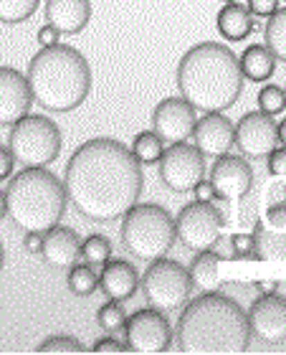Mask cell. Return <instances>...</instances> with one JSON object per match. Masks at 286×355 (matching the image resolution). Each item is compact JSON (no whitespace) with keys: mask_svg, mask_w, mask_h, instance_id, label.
Here are the masks:
<instances>
[{"mask_svg":"<svg viewBox=\"0 0 286 355\" xmlns=\"http://www.w3.org/2000/svg\"><path fill=\"white\" fill-rule=\"evenodd\" d=\"M44 15L61 36H76L89 26L91 0H46Z\"/></svg>","mask_w":286,"mask_h":355,"instance_id":"obj_18","label":"cell"},{"mask_svg":"<svg viewBox=\"0 0 286 355\" xmlns=\"http://www.w3.org/2000/svg\"><path fill=\"white\" fill-rule=\"evenodd\" d=\"M142 292L150 307L162 312L183 310L185 302L190 300L193 282L188 274V266L175 259H154L142 274Z\"/></svg>","mask_w":286,"mask_h":355,"instance_id":"obj_8","label":"cell"},{"mask_svg":"<svg viewBox=\"0 0 286 355\" xmlns=\"http://www.w3.org/2000/svg\"><path fill=\"white\" fill-rule=\"evenodd\" d=\"M276 132H279V142H284V148H286V117L276 125Z\"/></svg>","mask_w":286,"mask_h":355,"instance_id":"obj_43","label":"cell"},{"mask_svg":"<svg viewBox=\"0 0 286 355\" xmlns=\"http://www.w3.org/2000/svg\"><path fill=\"white\" fill-rule=\"evenodd\" d=\"M36 353H87V345L71 335H53L48 340L38 343Z\"/></svg>","mask_w":286,"mask_h":355,"instance_id":"obj_34","label":"cell"},{"mask_svg":"<svg viewBox=\"0 0 286 355\" xmlns=\"http://www.w3.org/2000/svg\"><path fill=\"white\" fill-rule=\"evenodd\" d=\"M81 261H87V264L96 266V269H102L107 261L111 259V241L102 234H91L81 241Z\"/></svg>","mask_w":286,"mask_h":355,"instance_id":"obj_29","label":"cell"},{"mask_svg":"<svg viewBox=\"0 0 286 355\" xmlns=\"http://www.w3.org/2000/svg\"><path fill=\"white\" fill-rule=\"evenodd\" d=\"M33 104L28 79L13 67H0V125L10 127L26 117Z\"/></svg>","mask_w":286,"mask_h":355,"instance_id":"obj_16","label":"cell"},{"mask_svg":"<svg viewBox=\"0 0 286 355\" xmlns=\"http://www.w3.org/2000/svg\"><path fill=\"white\" fill-rule=\"evenodd\" d=\"M246 315H249L253 338L269 343V345H279L286 340V297L276 295V292L256 297Z\"/></svg>","mask_w":286,"mask_h":355,"instance_id":"obj_13","label":"cell"},{"mask_svg":"<svg viewBox=\"0 0 286 355\" xmlns=\"http://www.w3.org/2000/svg\"><path fill=\"white\" fill-rule=\"evenodd\" d=\"M258 239V249H261V257L264 259H286V231H269L261 221H256V229H253Z\"/></svg>","mask_w":286,"mask_h":355,"instance_id":"obj_28","label":"cell"},{"mask_svg":"<svg viewBox=\"0 0 286 355\" xmlns=\"http://www.w3.org/2000/svg\"><path fill=\"white\" fill-rule=\"evenodd\" d=\"M122 246L140 261H154L168 257V252L175 244V218L168 208L157 203H134L122 216L119 229Z\"/></svg>","mask_w":286,"mask_h":355,"instance_id":"obj_6","label":"cell"},{"mask_svg":"<svg viewBox=\"0 0 286 355\" xmlns=\"http://www.w3.org/2000/svg\"><path fill=\"white\" fill-rule=\"evenodd\" d=\"M253 287H256L261 295H271V292H276L279 282H253Z\"/></svg>","mask_w":286,"mask_h":355,"instance_id":"obj_42","label":"cell"},{"mask_svg":"<svg viewBox=\"0 0 286 355\" xmlns=\"http://www.w3.org/2000/svg\"><path fill=\"white\" fill-rule=\"evenodd\" d=\"M175 82L180 96L195 112H226L243 92V71L231 46L203 41L183 53Z\"/></svg>","mask_w":286,"mask_h":355,"instance_id":"obj_3","label":"cell"},{"mask_svg":"<svg viewBox=\"0 0 286 355\" xmlns=\"http://www.w3.org/2000/svg\"><path fill=\"white\" fill-rule=\"evenodd\" d=\"M41 0H0V23H23L36 13Z\"/></svg>","mask_w":286,"mask_h":355,"instance_id":"obj_31","label":"cell"},{"mask_svg":"<svg viewBox=\"0 0 286 355\" xmlns=\"http://www.w3.org/2000/svg\"><path fill=\"white\" fill-rule=\"evenodd\" d=\"M3 264H6V249H3V241H0V272H3Z\"/></svg>","mask_w":286,"mask_h":355,"instance_id":"obj_45","label":"cell"},{"mask_svg":"<svg viewBox=\"0 0 286 355\" xmlns=\"http://www.w3.org/2000/svg\"><path fill=\"white\" fill-rule=\"evenodd\" d=\"M41 257H44L46 264L56 266V269H69V266H73L81 257L79 234L73 229H66V226H53L51 231L44 234Z\"/></svg>","mask_w":286,"mask_h":355,"instance_id":"obj_20","label":"cell"},{"mask_svg":"<svg viewBox=\"0 0 286 355\" xmlns=\"http://www.w3.org/2000/svg\"><path fill=\"white\" fill-rule=\"evenodd\" d=\"M13 153H10V148H6V145H0V180H6V178H10V173H13Z\"/></svg>","mask_w":286,"mask_h":355,"instance_id":"obj_40","label":"cell"},{"mask_svg":"<svg viewBox=\"0 0 286 355\" xmlns=\"http://www.w3.org/2000/svg\"><path fill=\"white\" fill-rule=\"evenodd\" d=\"M269 231H286V185L284 183H271L269 193H266V211L264 221H261Z\"/></svg>","mask_w":286,"mask_h":355,"instance_id":"obj_24","label":"cell"},{"mask_svg":"<svg viewBox=\"0 0 286 355\" xmlns=\"http://www.w3.org/2000/svg\"><path fill=\"white\" fill-rule=\"evenodd\" d=\"M251 338L246 310L215 289L185 302L175 330L177 350L185 355H241Z\"/></svg>","mask_w":286,"mask_h":355,"instance_id":"obj_2","label":"cell"},{"mask_svg":"<svg viewBox=\"0 0 286 355\" xmlns=\"http://www.w3.org/2000/svg\"><path fill=\"white\" fill-rule=\"evenodd\" d=\"M231 241V252H233V261H261V249H258L256 234H233L228 239Z\"/></svg>","mask_w":286,"mask_h":355,"instance_id":"obj_32","label":"cell"},{"mask_svg":"<svg viewBox=\"0 0 286 355\" xmlns=\"http://www.w3.org/2000/svg\"><path fill=\"white\" fill-rule=\"evenodd\" d=\"M99 287L109 300L117 302H127L137 295L140 289V272L134 269V264L122 259H109L99 269Z\"/></svg>","mask_w":286,"mask_h":355,"instance_id":"obj_19","label":"cell"},{"mask_svg":"<svg viewBox=\"0 0 286 355\" xmlns=\"http://www.w3.org/2000/svg\"><path fill=\"white\" fill-rule=\"evenodd\" d=\"M246 8L256 18H269L281 8V0H246Z\"/></svg>","mask_w":286,"mask_h":355,"instance_id":"obj_36","label":"cell"},{"mask_svg":"<svg viewBox=\"0 0 286 355\" xmlns=\"http://www.w3.org/2000/svg\"><path fill=\"white\" fill-rule=\"evenodd\" d=\"M127 348L129 353H168L172 345V325L168 320V312L147 307L137 310L132 318H127Z\"/></svg>","mask_w":286,"mask_h":355,"instance_id":"obj_11","label":"cell"},{"mask_svg":"<svg viewBox=\"0 0 286 355\" xmlns=\"http://www.w3.org/2000/svg\"><path fill=\"white\" fill-rule=\"evenodd\" d=\"M160 180L172 193H193V188L206 178V155L195 145L172 142L162 150Z\"/></svg>","mask_w":286,"mask_h":355,"instance_id":"obj_10","label":"cell"},{"mask_svg":"<svg viewBox=\"0 0 286 355\" xmlns=\"http://www.w3.org/2000/svg\"><path fill=\"white\" fill-rule=\"evenodd\" d=\"M64 185L81 218L114 223L140 200L145 173L127 145L114 137H94L69 157Z\"/></svg>","mask_w":286,"mask_h":355,"instance_id":"obj_1","label":"cell"},{"mask_svg":"<svg viewBox=\"0 0 286 355\" xmlns=\"http://www.w3.org/2000/svg\"><path fill=\"white\" fill-rule=\"evenodd\" d=\"M284 92H286V87H284Z\"/></svg>","mask_w":286,"mask_h":355,"instance_id":"obj_47","label":"cell"},{"mask_svg":"<svg viewBox=\"0 0 286 355\" xmlns=\"http://www.w3.org/2000/svg\"><path fill=\"white\" fill-rule=\"evenodd\" d=\"M220 3H235V0H220Z\"/></svg>","mask_w":286,"mask_h":355,"instance_id":"obj_46","label":"cell"},{"mask_svg":"<svg viewBox=\"0 0 286 355\" xmlns=\"http://www.w3.org/2000/svg\"><path fill=\"white\" fill-rule=\"evenodd\" d=\"M23 246H26V252H30V254H41L44 234H38V231H26V236H23Z\"/></svg>","mask_w":286,"mask_h":355,"instance_id":"obj_41","label":"cell"},{"mask_svg":"<svg viewBox=\"0 0 286 355\" xmlns=\"http://www.w3.org/2000/svg\"><path fill=\"white\" fill-rule=\"evenodd\" d=\"M193 193H195V200H206V203H215V200H218V193H215V188L211 185V180L206 183V178L193 188Z\"/></svg>","mask_w":286,"mask_h":355,"instance_id":"obj_38","label":"cell"},{"mask_svg":"<svg viewBox=\"0 0 286 355\" xmlns=\"http://www.w3.org/2000/svg\"><path fill=\"white\" fill-rule=\"evenodd\" d=\"M241 64V71H243V79H249V82H269L276 71V56L269 51V46L266 44H253L249 46L243 56L238 59Z\"/></svg>","mask_w":286,"mask_h":355,"instance_id":"obj_22","label":"cell"},{"mask_svg":"<svg viewBox=\"0 0 286 355\" xmlns=\"http://www.w3.org/2000/svg\"><path fill=\"white\" fill-rule=\"evenodd\" d=\"M235 125L226 117V112H206L203 117L195 122L193 137H195V148L206 157H220L233 148Z\"/></svg>","mask_w":286,"mask_h":355,"instance_id":"obj_17","label":"cell"},{"mask_svg":"<svg viewBox=\"0 0 286 355\" xmlns=\"http://www.w3.org/2000/svg\"><path fill=\"white\" fill-rule=\"evenodd\" d=\"M91 353H129L127 343H119L117 338H99L91 345Z\"/></svg>","mask_w":286,"mask_h":355,"instance_id":"obj_37","label":"cell"},{"mask_svg":"<svg viewBox=\"0 0 286 355\" xmlns=\"http://www.w3.org/2000/svg\"><path fill=\"white\" fill-rule=\"evenodd\" d=\"M233 145L241 150L243 157L249 160H264L276 145H279V132L271 114L264 112H249L238 119L233 135Z\"/></svg>","mask_w":286,"mask_h":355,"instance_id":"obj_12","label":"cell"},{"mask_svg":"<svg viewBox=\"0 0 286 355\" xmlns=\"http://www.w3.org/2000/svg\"><path fill=\"white\" fill-rule=\"evenodd\" d=\"M195 122H198V112L183 96H168L152 112V130L160 135L165 145L188 142V137H193Z\"/></svg>","mask_w":286,"mask_h":355,"instance_id":"obj_14","label":"cell"},{"mask_svg":"<svg viewBox=\"0 0 286 355\" xmlns=\"http://www.w3.org/2000/svg\"><path fill=\"white\" fill-rule=\"evenodd\" d=\"M211 185L218 193V200L235 203L243 196H249L253 185V168L249 165V157L243 155H220L215 157L211 168Z\"/></svg>","mask_w":286,"mask_h":355,"instance_id":"obj_15","label":"cell"},{"mask_svg":"<svg viewBox=\"0 0 286 355\" xmlns=\"http://www.w3.org/2000/svg\"><path fill=\"white\" fill-rule=\"evenodd\" d=\"M226 229V216L215 203H206V200H193L185 203L175 216V236L177 241L195 252H206L223 236Z\"/></svg>","mask_w":286,"mask_h":355,"instance_id":"obj_9","label":"cell"},{"mask_svg":"<svg viewBox=\"0 0 286 355\" xmlns=\"http://www.w3.org/2000/svg\"><path fill=\"white\" fill-rule=\"evenodd\" d=\"M96 322L102 327L104 333L109 335H117L122 333L127 327V310L125 304L117 302V300H109V302H104L99 310H96Z\"/></svg>","mask_w":286,"mask_h":355,"instance_id":"obj_30","label":"cell"},{"mask_svg":"<svg viewBox=\"0 0 286 355\" xmlns=\"http://www.w3.org/2000/svg\"><path fill=\"white\" fill-rule=\"evenodd\" d=\"M56 44H61V33L53 26H48L46 23L44 28L38 31V46L44 49V46H56Z\"/></svg>","mask_w":286,"mask_h":355,"instance_id":"obj_39","label":"cell"},{"mask_svg":"<svg viewBox=\"0 0 286 355\" xmlns=\"http://www.w3.org/2000/svg\"><path fill=\"white\" fill-rule=\"evenodd\" d=\"M66 185L46 168H23L6 188L8 216L23 231H51L66 214Z\"/></svg>","mask_w":286,"mask_h":355,"instance_id":"obj_5","label":"cell"},{"mask_svg":"<svg viewBox=\"0 0 286 355\" xmlns=\"http://www.w3.org/2000/svg\"><path fill=\"white\" fill-rule=\"evenodd\" d=\"M215 26H218V33L226 38L228 44H238L243 38H249L253 31H261L251 10L243 3H226V6L218 10V18H215Z\"/></svg>","mask_w":286,"mask_h":355,"instance_id":"obj_21","label":"cell"},{"mask_svg":"<svg viewBox=\"0 0 286 355\" xmlns=\"http://www.w3.org/2000/svg\"><path fill=\"white\" fill-rule=\"evenodd\" d=\"M8 214V208H6V191H0V221L6 218Z\"/></svg>","mask_w":286,"mask_h":355,"instance_id":"obj_44","label":"cell"},{"mask_svg":"<svg viewBox=\"0 0 286 355\" xmlns=\"http://www.w3.org/2000/svg\"><path fill=\"white\" fill-rule=\"evenodd\" d=\"M266 165H269V173L274 178H286V148H276L266 155Z\"/></svg>","mask_w":286,"mask_h":355,"instance_id":"obj_35","label":"cell"},{"mask_svg":"<svg viewBox=\"0 0 286 355\" xmlns=\"http://www.w3.org/2000/svg\"><path fill=\"white\" fill-rule=\"evenodd\" d=\"M129 150H132V155L137 157L140 165H154V163H160L165 142H162V137L154 132V130H147V132L134 135L132 148Z\"/></svg>","mask_w":286,"mask_h":355,"instance_id":"obj_27","label":"cell"},{"mask_svg":"<svg viewBox=\"0 0 286 355\" xmlns=\"http://www.w3.org/2000/svg\"><path fill=\"white\" fill-rule=\"evenodd\" d=\"M61 130L44 114H26L10 125L8 148L21 168H48L61 153Z\"/></svg>","mask_w":286,"mask_h":355,"instance_id":"obj_7","label":"cell"},{"mask_svg":"<svg viewBox=\"0 0 286 355\" xmlns=\"http://www.w3.org/2000/svg\"><path fill=\"white\" fill-rule=\"evenodd\" d=\"M33 102L46 112H73L87 102L91 92V69L87 56L73 46H44L28 61Z\"/></svg>","mask_w":286,"mask_h":355,"instance_id":"obj_4","label":"cell"},{"mask_svg":"<svg viewBox=\"0 0 286 355\" xmlns=\"http://www.w3.org/2000/svg\"><path fill=\"white\" fill-rule=\"evenodd\" d=\"M258 107L264 114H281L286 110V92L279 87V84H269L258 92Z\"/></svg>","mask_w":286,"mask_h":355,"instance_id":"obj_33","label":"cell"},{"mask_svg":"<svg viewBox=\"0 0 286 355\" xmlns=\"http://www.w3.org/2000/svg\"><path fill=\"white\" fill-rule=\"evenodd\" d=\"M69 289L76 297H91L99 289V269L79 259L69 266Z\"/></svg>","mask_w":286,"mask_h":355,"instance_id":"obj_26","label":"cell"},{"mask_svg":"<svg viewBox=\"0 0 286 355\" xmlns=\"http://www.w3.org/2000/svg\"><path fill=\"white\" fill-rule=\"evenodd\" d=\"M264 44L276 56V61L286 64V6L279 8L274 15H269V21L264 26Z\"/></svg>","mask_w":286,"mask_h":355,"instance_id":"obj_25","label":"cell"},{"mask_svg":"<svg viewBox=\"0 0 286 355\" xmlns=\"http://www.w3.org/2000/svg\"><path fill=\"white\" fill-rule=\"evenodd\" d=\"M218 264H220V259L211 252V249H206V252H195L190 266H188L193 289H200V292H213V289H218L220 287Z\"/></svg>","mask_w":286,"mask_h":355,"instance_id":"obj_23","label":"cell"}]
</instances>
